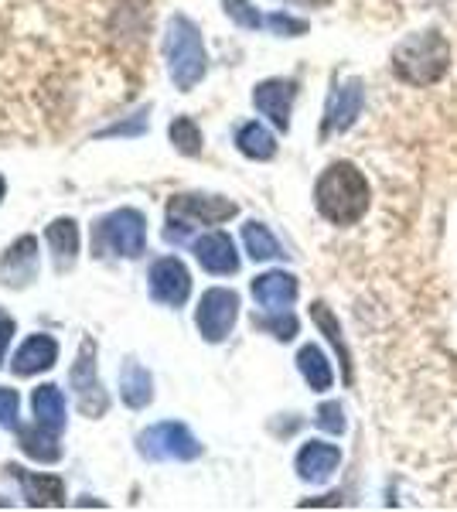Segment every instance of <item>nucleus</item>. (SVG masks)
Returning <instances> with one entry per match:
<instances>
[{
  "label": "nucleus",
  "mask_w": 457,
  "mask_h": 512,
  "mask_svg": "<svg viewBox=\"0 0 457 512\" xmlns=\"http://www.w3.org/2000/svg\"><path fill=\"white\" fill-rule=\"evenodd\" d=\"M314 205L331 226H355L369 212L372 188L352 161H335L314 181Z\"/></svg>",
  "instance_id": "1"
},
{
  "label": "nucleus",
  "mask_w": 457,
  "mask_h": 512,
  "mask_svg": "<svg viewBox=\"0 0 457 512\" xmlns=\"http://www.w3.org/2000/svg\"><path fill=\"white\" fill-rule=\"evenodd\" d=\"M451 69V45L440 31H417L393 48V72L406 86H434Z\"/></svg>",
  "instance_id": "2"
},
{
  "label": "nucleus",
  "mask_w": 457,
  "mask_h": 512,
  "mask_svg": "<svg viewBox=\"0 0 457 512\" xmlns=\"http://www.w3.org/2000/svg\"><path fill=\"white\" fill-rule=\"evenodd\" d=\"M164 55H168L171 82L181 89V93H191V89L205 79L209 55H205V45H202V31H198L185 14H174V18L168 21Z\"/></svg>",
  "instance_id": "3"
},
{
  "label": "nucleus",
  "mask_w": 457,
  "mask_h": 512,
  "mask_svg": "<svg viewBox=\"0 0 457 512\" xmlns=\"http://www.w3.org/2000/svg\"><path fill=\"white\" fill-rule=\"evenodd\" d=\"M137 448L144 458H151V461H195L198 454H202L198 437L191 434L185 424H174V420L154 424L151 431L140 434Z\"/></svg>",
  "instance_id": "4"
},
{
  "label": "nucleus",
  "mask_w": 457,
  "mask_h": 512,
  "mask_svg": "<svg viewBox=\"0 0 457 512\" xmlns=\"http://www.w3.org/2000/svg\"><path fill=\"white\" fill-rule=\"evenodd\" d=\"M236 318H239V294L236 291L212 287V291H205L202 301H198L195 325L205 342H212V345L226 342L229 332L236 328Z\"/></svg>",
  "instance_id": "5"
},
{
  "label": "nucleus",
  "mask_w": 457,
  "mask_h": 512,
  "mask_svg": "<svg viewBox=\"0 0 457 512\" xmlns=\"http://www.w3.org/2000/svg\"><path fill=\"white\" fill-rule=\"evenodd\" d=\"M96 239L120 256H140L147 246V219L137 209H116L99 222Z\"/></svg>",
  "instance_id": "6"
},
{
  "label": "nucleus",
  "mask_w": 457,
  "mask_h": 512,
  "mask_svg": "<svg viewBox=\"0 0 457 512\" xmlns=\"http://www.w3.org/2000/svg\"><path fill=\"white\" fill-rule=\"evenodd\" d=\"M72 390H76L79 396V410L86 417H103L106 414V407H110V400H106V393H103V383H99V376H96V342H82V349H79V359H76V366H72Z\"/></svg>",
  "instance_id": "7"
},
{
  "label": "nucleus",
  "mask_w": 457,
  "mask_h": 512,
  "mask_svg": "<svg viewBox=\"0 0 457 512\" xmlns=\"http://www.w3.org/2000/svg\"><path fill=\"white\" fill-rule=\"evenodd\" d=\"M365 106V86L362 79H345L342 86H335V93L328 99V110H324V127L321 134H345L352 130V123L359 120Z\"/></svg>",
  "instance_id": "8"
},
{
  "label": "nucleus",
  "mask_w": 457,
  "mask_h": 512,
  "mask_svg": "<svg viewBox=\"0 0 457 512\" xmlns=\"http://www.w3.org/2000/svg\"><path fill=\"white\" fill-rule=\"evenodd\" d=\"M236 202L219 195H174L168 202V219H181V222H205V226H215V222H226L236 216Z\"/></svg>",
  "instance_id": "9"
},
{
  "label": "nucleus",
  "mask_w": 457,
  "mask_h": 512,
  "mask_svg": "<svg viewBox=\"0 0 457 512\" xmlns=\"http://www.w3.org/2000/svg\"><path fill=\"white\" fill-rule=\"evenodd\" d=\"M151 294L168 308H181L191 294V277L188 267L178 256H161L151 267Z\"/></svg>",
  "instance_id": "10"
},
{
  "label": "nucleus",
  "mask_w": 457,
  "mask_h": 512,
  "mask_svg": "<svg viewBox=\"0 0 457 512\" xmlns=\"http://www.w3.org/2000/svg\"><path fill=\"white\" fill-rule=\"evenodd\" d=\"M294 93H297V86L294 82H284V79H267L253 89V106L280 130V134H287L290 130V106H294Z\"/></svg>",
  "instance_id": "11"
},
{
  "label": "nucleus",
  "mask_w": 457,
  "mask_h": 512,
  "mask_svg": "<svg viewBox=\"0 0 457 512\" xmlns=\"http://www.w3.org/2000/svg\"><path fill=\"white\" fill-rule=\"evenodd\" d=\"M338 465H342V451L328 441H307L304 448L297 451V461H294L301 482H311V485H324L338 472Z\"/></svg>",
  "instance_id": "12"
},
{
  "label": "nucleus",
  "mask_w": 457,
  "mask_h": 512,
  "mask_svg": "<svg viewBox=\"0 0 457 512\" xmlns=\"http://www.w3.org/2000/svg\"><path fill=\"white\" fill-rule=\"evenodd\" d=\"M297 291H301L297 277L284 274V270H270L253 280V297L263 311H287L297 301Z\"/></svg>",
  "instance_id": "13"
},
{
  "label": "nucleus",
  "mask_w": 457,
  "mask_h": 512,
  "mask_svg": "<svg viewBox=\"0 0 457 512\" xmlns=\"http://www.w3.org/2000/svg\"><path fill=\"white\" fill-rule=\"evenodd\" d=\"M195 256L215 277H229L239 270L236 243H232L226 233H205L202 239H195Z\"/></svg>",
  "instance_id": "14"
},
{
  "label": "nucleus",
  "mask_w": 457,
  "mask_h": 512,
  "mask_svg": "<svg viewBox=\"0 0 457 512\" xmlns=\"http://www.w3.org/2000/svg\"><path fill=\"white\" fill-rule=\"evenodd\" d=\"M38 274V239L35 236H21L11 250L0 260V280L14 287H24L28 280H35Z\"/></svg>",
  "instance_id": "15"
},
{
  "label": "nucleus",
  "mask_w": 457,
  "mask_h": 512,
  "mask_svg": "<svg viewBox=\"0 0 457 512\" xmlns=\"http://www.w3.org/2000/svg\"><path fill=\"white\" fill-rule=\"evenodd\" d=\"M58 359V342L52 335H31L28 342L21 345L18 355H14L11 369L18 376H35V373H45L52 369Z\"/></svg>",
  "instance_id": "16"
},
{
  "label": "nucleus",
  "mask_w": 457,
  "mask_h": 512,
  "mask_svg": "<svg viewBox=\"0 0 457 512\" xmlns=\"http://www.w3.org/2000/svg\"><path fill=\"white\" fill-rule=\"evenodd\" d=\"M21 482V492L28 499V506L45 509V506H65V482L55 475H35L24 472V468H11Z\"/></svg>",
  "instance_id": "17"
},
{
  "label": "nucleus",
  "mask_w": 457,
  "mask_h": 512,
  "mask_svg": "<svg viewBox=\"0 0 457 512\" xmlns=\"http://www.w3.org/2000/svg\"><path fill=\"white\" fill-rule=\"evenodd\" d=\"M31 410H35L41 427L62 434V427H65V396H62L58 386H52V383L38 386V390L31 393Z\"/></svg>",
  "instance_id": "18"
},
{
  "label": "nucleus",
  "mask_w": 457,
  "mask_h": 512,
  "mask_svg": "<svg viewBox=\"0 0 457 512\" xmlns=\"http://www.w3.org/2000/svg\"><path fill=\"white\" fill-rule=\"evenodd\" d=\"M120 396H123V403L127 407H134V410H144L147 403L154 400V379L151 373H147L140 362L130 359L127 366H123V376H120Z\"/></svg>",
  "instance_id": "19"
},
{
  "label": "nucleus",
  "mask_w": 457,
  "mask_h": 512,
  "mask_svg": "<svg viewBox=\"0 0 457 512\" xmlns=\"http://www.w3.org/2000/svg\"><path fill=\"white\" fill-rule=\"evenodd\" d=\"M48 246L55 253V267L58 270H69L76 263V253H79V226L72 219H55L48 226Z\"/></svg>",
  "instance_id": "20"
},
{
  "label": "nucleus",
  "mask_w": 457,
  "mask_h": 512,
  "mask_svg": "<svg viewBox=\"0 0 457 512\" xmlns=\"http://www.w3.org/2000/svg\"><path fill=\"white\" fill-rule=\"evenodd\" d=\"M297 369H301V376L307 379V386H311L314 393L331 390V383H335L328 355H324L318 345H304V349L297 352Z\"/></svg>",
  "instance_id": "21"
},
{
  "label": "nucleus",
  "mask_w": 457,
  "mask_h": 512,
  "mask_svg": "<svg viewBox=\"0 0 457 512\" xmlns=\"http://www.w3.org/2000/svg\"><path fill=\"white\" fill-rule=\"evenodd\" d=\"M236 147L246 154L249 161H270L273 154H277V137L270 134L263 123H243V127L236 130Z\"/></svg>",
  "instance_id": "22"
},
{
  "label": "nucleus",
  "mask_w": 457,
  "mask_h": 512,
  "mask_svg": "<svg viewBox=\"0 0 457 512\" xmlns=\"http://www.w3.org/2000/svg\"><path fill=\"white\" fill-rule=\"evenodd\" d=\"M21 451L28 454V458L35 461H45V465H52V461L62 458V448H58V434L48 431V427H24L21 431Z\"/></svg>",
  "instance_id": "23"
},
{
  "label": "nucleus",
  "mask_w": 457,
  "mask_h": 512,
  "mask_svg": "<svg viewBox=\"0 0 457 512\" xmlns=\"http://www.w3.org/2000/svg\"><path fill=\"white\" fill-rule=\"evenodd\" d=\"M243 243L253 260H280V256H287L284 246L277 243V236L270 233V226H263V222H256V219L243 226Z\"/></svg>",
  "instance_id": "24"
},
{
  "label": "nucleus",
  "mask_w": 457,
  "mask_h": 512,
  "mask_svg": "<svg viewBox=\"0 0 457 512\" xmlns=\"http://www.w3.org/2000/svg\"><path fill=\"white\" fill-rule=\"evenodd\" d=\"M311 318H314V325L321 328L324 335H328V342L335 345V352H338V362H342V373L345 379H352V359H348V345H345V338H342V328H338V318L328 311V304H321V301H314L311 304Z\"/></svg>",
  "instance_id": "25"
},
{
  "label": "nucleus",
  "mask_w": 457,
  "mask_h": 512,
  "mask_svg": "<svg viewBox=\"0 0 457 512\" xmlns=\"http://www.w3.org/2000/svg\"><path fill=\"white\" fill-rule=\"evenodd\" d=\"M168 137L171 144L178 147L181 154H188V158H195V154H202V130L195 127V120L191 117H178L168 127Z\"/></svg>",
  "instance_id": "26"
},
{
  "label": "nucleus",
  "mask_w": 457,
  "mask_h": 512,
  "mask_svg": "<svg viewBox=\"0 0 457 512\" xmlns=\"http://www.w3.org/2000/svg\"><path fill=\"white\" fill-rule=\"evenodd\" d=\"M256 328H263V332H270L273 338H280V342H290V338L297 335V318L290 315V311H267V315L256 318Z\"/></svg>",
  "instance_id": "27"
},
{
  "label": "nucleus",
  "mask_w": 457,
  "mask_h": 512,
  "mask_svg": "<svg viewBox=\"0 0 457 512\" xmlns=\"http://www.w3.org/2000/svg\"><path fill=\"white\" fill-rule=\"evenodd\" d=\"M222 11L229 14V21H236L239 28H246V31L267 28V18H263L249 0H222Z\"/></svg>",
  "instance_id": "28"
},
{
  "label": "nucleus",
  "mask_w": 457,
  "mask_h": 512,
  "mask_svg": "<svg viewBox=\"0 0 457 512\" xmlns=\"http://www.w3.org/2000/svg\"><path fill=\"white\" fill-rule=\"evenodd\" d=\"M314 424L321 427V431H328V434H345V427H348V420H345V407L338 400H328V403H321L318 407V414H314Z\"/></svg>",
  "instance_id": "29"
},
{
  "label": "nucleus",
  "mask_w": 457,
  "mask_h": 512,
  "mask_svg": "<svg viewBox=\"0 0 457 512\" xmlns=\"http://www.w3.org/2000/svg\"><path fill=\"white\" fill-rule=\"evenodd\" d=\"M267 28L273 31V35H284V38H301L307 35V24L304 18H290V14L284 11H277V14H267Z\"/></svg>",
  "instance_id": "30"
},
{
  "label": "nucleus",
  "mask_w": 457,
  "mask_h": 512,
  "mask_svg": "<svg viewBox=\"0 0 457 512\" xmlns=\"http://www.w3.org/2000/svg\"><path fill=\"white\" fill-rule=\"evenodd\" d=\"M18 390H11V386H0V424L4 427H18Z\"/></svg>",
  "instance_id": "31"
},
{
  "label": "nucleus",
  "mask_w": 457,
  "mask_h": 512,
  "mask_svg": "<svg viewBox=\"0 0 457 512\" xmlns=\"http://www.w3.org/2000/svg\"><path fill=\"white\" fill-rule=\"evenodd\" d=\"M144 130H147V113H137L134 120H127V123H113V127L99 130L96 137H137V134H144Z\"/></svg>",
  "instance_id": "32"
},
{
  "label": "nucleus",
  "mask_w": 457,
  "mask_h": 512,
  "mask_svg": "<svg viewBox=\"0 0 457 512\" xmlns=\"http://www.w3.org/2000/svg\"><path fill=\"white\" fill-rule=\"evenodd\" d=\"M11 338H14V318L0 315V366H4V352L11 345Z\"/></svg>",
  "instance_id": "33"
},
{
  "label": "nucleus",
  "mask_w": 457,
  "mask_h": 512,
  "mask_svg": "<svg viewBox=\"0 0 457 512\" xmlns=\"http://www.w3.org/2000/svg\"><path fill=\"white\" fill-rule=\"evenodd\" d=\"M290 4H304V7H321V4H328V0H290Z\"/></svg>",
  "instance_id": "34"
},
{
  "label": "nucleus",
  "mask_w": 457,
  "mask_h": 512,
  "mask_svg": "<svg viewBox=\"0 0 457 512\" xmlns=\"http://www.w3.org/2000/svg\"><path fill=\"white\" fill-rule=\"evenodd\" d=\"M4 192H7V185H4V178H0V198H4Z\"/></svg>",
  "instance_id": "35"
}]
</instances>
